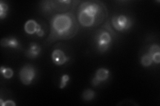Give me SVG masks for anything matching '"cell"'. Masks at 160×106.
Segmentation results:
<instances>
[{"mask_svg": "<svg viewBox=\"0 0 160 106\" xmlns=\"http://www.w3.org/2000/svg\"><path fill=\"white\" fill-rule=\"evenodd\" d=\"M52 60L53 63L56 66H62L66 63L69 60L62 50L56 48L52 53Z\"/></svg>", "mask_w": 160, "mask_h": 106, "instance_id": "5b68a950", "label": "cell"}, {"mask_svg": "<svg viewBox=\"0 0 160 106\" xmlns=\"http://www.w3.org/2000/svg\"><path fill=\"white\" fill-rule=\"evenodd\" d=\"M36 75V70L33 66L31 64L24 65L20 69L19 77L23 84L29 85L31 84Z\"/></svg>", "mask_w": 160, "mask_h": 106, "instance_id": "277c9868", "label": "cell"}, {"mask_svg": "<svg viewBox=\"0 0 160 106\" xmlns=\"http://www.w3.org/2000/svg\"><path fill=\"white\" fill-rule=\"evenodd\" d=\"M70 77L68 74H63L61 78V82L59 84V88L63 89L66 87L68 85V82L69 81Z\"/></svg>", "mask_w": 160, "mask_h": 106, "instance_id": "9a60e30c", "label": "cell"}, {"mask_svg": "<svg viewBox=\"0 0 160 106\" xmlns=\"http://www.w3.org/2000/svg\"><path fill=\"white\" fill-rule=\"evenodd\" d=\"M112 41V35L106 30H98L94 38V43L96 44L97 50L100 53L108 51L111 47Z\"/></svg>", "mask_w": 160, "mask_h": 106, "instance_id": "7a4b0ae2", "label": "cell"}, {"mask_svg": "<svg viewBox=\"0 0 160 106\" xmlns=\"http://www.w3.org/2000/svg\"><path fill=\"white\" fill-rule=\"evenodd\" d=\"M153 62H154L156 64H159L160 63V53H158L152 56Z\"/></svg>", "mask_w": 160, "mask_h": 106, "instance_id": "e0dca14e", "label": "cell"}, {"mask_svg": "<svg viewBox=\"0 0 160 106\" xmlns=\"http://www.w3.org/2000/svg\"><path fill=\"white\" fill-rule=\"evenodd\" d=\"M42 29L41 25H39L36 20L29 19L24 25V31L28 35L37 34Z\"/></svg>", "mask_w": 160, "mask_h": 106, "instance_id": "52a82bcc", "label": "cell"}, {"mask_svg": "<svg viewBox=\"0 0 160 106\" xmlns=\"http://www.w3.org/2000/svg\"><path fill=\"white\" fill-rule=\"evenodd\" d=\"M148 53L151 55V57L156 54L160 53V47L157 44H152L149 48Z\"/></svg>", "mask_w": 160, "mask_h": 106, "instance_id": "2e32d148", "label": "cell"}, {"mask_svg": "<svg viewBox=\"0 0 160 106\" xmlns=\"http://www.w3.org/2000/svg\"><path fill=\"white\" fill-rule=\"evenodd\" d=\"M78 18L80 25L84 27H91L94 25H96L97 22L98 24L99 23L96 19L89 16L88 15L82 11L78 12Z\"/></svg>", "mask_w": 160, "mask_h": 106, "instance_id": "8992f818", "label": "cell"}, {"mask_svg": "<svg viewBox=\"0 0 160 106\" xmlns=\"http://www.w3.org/2000/svg\"><path fill=\"white\" fill-rule=\"evenodd\" d=\"M95 96H96V93L93 90L91 89H86L85 90L82 95V98L84 101L86 102H89V101L92 100Z\"/></svg>", "mask_w": 160, "mask_h": 106, "instance_id": "8fae6325", "label": "cell"}, {"mask_svg": "<svg viewBox=\"0 0 160 106\" xmlns=\"http://www.w3.org/2000/svg\"><path fill=\"white\" fill-rule=\"evenodd\" d=\"M42 48L36 43H31L26 53V56L30 59L37 58L41 53Z\"/></svg>", "mask_w": 160, "mask_h": 106, "instance_id": "ba28073f", "label": "cell"}, {"mask_svg": "<svg viewBox=\"0 0 160 106\" xmlns=\"http://www.w3.org/2000/svg\"><path fill=\"white\" fill-rule=\"evenodd\" d=\"M112 24L113 28L118 31L123 32L129 30L132 26V21L129 17L124 15L115 16L112 19Z\"/></svg>", "mask_w": 160, "mask_h": 106, "instance_id": "3957f363", "label": "cell"}, {"mask_svg": "<svg viewBox=\"0 0 160 106\" xmlns=\"http://www.w3.org/2000/svg\"><path fill=\"white\" fill-rule=\"evenodd\" d=\"M110 75L109 70L105 68H100L97 70V71L94 75V78L101 83L103 82L109 78Z\"/></svg>", "mask_w": 160, "mask_h": 106, "instance_id": "30bf717a", "label": "cell"}, {"mask_svg": "<svg viewBox=\"0 0 160 106\" xmlns=\"http://www.w3.org/2000/svg\"><path fill=\"white\" fill-rule=\"evenodd\" d=\"M0 71L2 75L6 79L12 78L13 76V70L11 68H6L2 66L0 68Z\"/></svg>", "mask_w": 160, "mask_h": 106, "instance_id": "4fadbf2b", "label": "cell"}, {"mask_svg": "<svg viewBox=\"0 0 160 106\" xmlns=\"http://www.w3.org/2000/svg\"><path fill=\"white\" fill-rule=\"evenodd\" d=\"M50 25L51 30L48 39L49 42L72 39L77 34L79 29L76 17L72 12L56 15L52 17Z\"/></svg>", "mask_w": 160, "mask_h": 106, "instance_id": "6da1fadb", "label": "cell"}, {"mask_svg": "<svg viewBox=\"0 0 160 106\" xmlns=\"http://www.w3.org/2000/svg\"><path fill=\"white\" fill-rule=\"evenodd\" d=\"M0 44H1V46L2 47H9L13 49H18L21 48V45H20L18 40L13 37L2 39Z\"/></svg>", "mask_w": 160, "mask_h": 106, "instance_id": "9c48e42d", "label": "cell"}, {"mask_svg": "<svg viewBox=\"0 0 160 106\" xmlns=\"http://www.w3.org/2000/svg\"><path fill=\"white\" fill-rule=\"evenodd\" d=\"M140 62L143 67H150L153 63L152 58L149 53H146L143 54L141 58V60H140Z\"/></svg>", "mask_w": 160, "mask_h": 106, "instance_id": "7c38bea8", "label": "cell"}, {"mask_svg": "<svg viewBox=\"0 0 160 106\" xmlns=\"http://www.w3.org/2000/svg\"><path fill=\"white\" fill-rule=\"evenodd\" d=\"M9 7L6 3L3 2H0V19H3L8 16Z\"/></svg>", "mask_w": 160, "mask_h": 106, "instance_id": "5bb4252c", "label": "cell"}, {"mask_svg": "<svg viewBox=\"0 0 160 106\" xmlns=\"http://www.w3.org/2000/svg\"><path fill=\"white\" fill-rule=\"evenodd\" d=\"M16 104L14 102V101L13 100H7L5 101L3 106H16Z\"/></svg>", "mask_w": 160, "mask_h": 106, "instance_id": "ac0fdd59", "label": "cell"}]
</instances>
